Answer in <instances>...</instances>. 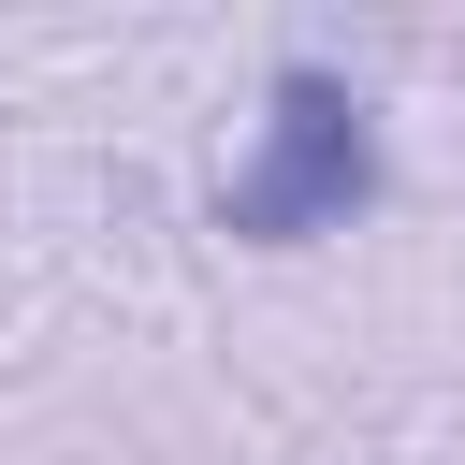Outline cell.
I'll use <instances>...</instances> for the list:
<instances>
[{
	"label": "cell",
	"instance_id": "6da1fadb",
	"mask_svg": "<svg viewBox=\"0 0 465 465\" xmlns=\"http://www.w3.org/2000/svg\"><path fill=\"white\" fill-rule=\"evenodd\" d=\"M363 189H378L363 87L320 73V58H291V73L262 87V145H247V174L218 189V232H247V247H305V232H349Z\"/></svg>",
	"mask_w": 465,
	"mask_h": 465
}]
</instances>
